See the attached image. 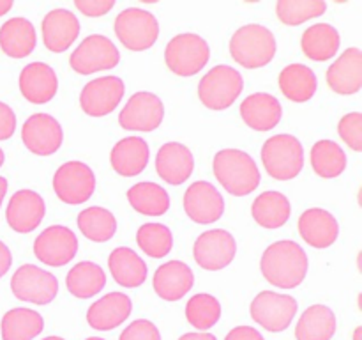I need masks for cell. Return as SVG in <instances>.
Returning <instances> with one entry per match:
<instances>
[{"mask_svg":"<svg viewBox=\"0 0 362 340\" xmlns=\"http://www.w3.org/2000/svg\"><path fill=\"white\" fill-rule=\"evenodd\" d=\"M240 115L244 123L255 131H269L281 120V103L267 92H255L240 103Z\"/></svg>","mask_w":362,"mask_h":340,"instance_id":"26","label":"cell"},{"mask_svg":"<svg viewBox=\"0 0 362 340\" xmlns=\"http://www.w3.org/2000/svg\"><path fill=\"white\" fill-rule=\"evenodd\" d=\"M119 60V48L113 45L112 39L103 34H92L85 38L69 57L71 67L80 74L113 69Z\"/></svg>","mask_w":362,"mask_h":340,"instance_id":"9","label":"cell"},{"mask_svg":"<svg viewBox=\"0 0 362 340\" xmlns=\"http://www.w3.org/2000/svg\"><path fill=\"white\" fill-rule=\"evenodd\" d=\"M311 166L324 179H334L345 172L346 154L336 142L320 140L311 147Z\"/></svg>","mask_w":362,"mask_h":340,"instance_id":"38","label":"cell"},{"mask_svg":"<svg viewBox=\"0 0 362 340\" xmlns=\"http://www.w3.org/2000/svg\"><path fill=\"white\" fill-rule=\"evenodd\" d=\"M156 170L165 183L172 186L184 184L194 170V158L189 147L179 142L161 145L156 156Z\"/></svg>","mask_w":362,"mask_h":340,"instance_id":"19","label":"cell"},{"mask_svg":"<svg viewBox=\"0 0 362 340\" xmlns=\"http://www.w3.org/2000/svg\"><path fill=\"white\" fill-rule=\"evenodd\" d=\"M34 254L46 266H53V268L66 266L78 254L76 234L69 227H48L35 237Z\"/></svg>","mask_w":362,"mask_h":340,"instance_id":"12","label":"cell"},{"mask_svg":"<svg viewBox=\"0 0 362 340\" xmlns=\"http://www.w3.org/2000/svg\"><path fill=\"white\" fill-rule=\"evenodd\" d=\"M186 319L197 329L207 332L221 319V303L212 294H194L186 305Z\"/></svg>","mask_w":362,"mask_h":340,"instance_id":"39","label":"cell"},{"mask_svg":"<svg viewBox=\"0 0 362 340\" xmlns=\"http://www.w3.org/2000/svg\"><path fill=\"white\" fill-rule=\"evenodd\" d=\"M76 222L80 232L94 243L110 241L117 232V218L113 216V212L105 208H99V205L83 209L78 215Z\"/></svg>","mask_w":362,"mask_h":340,"instance_id":"37","label":"cell"},{"mask_svg":"<svg viewBox=\"0 0 362 340\" xmlns=\"http://www.w3.org/2000/svg\"><path fill=\"white\" fill-rule=\"evenodd\" d=\"M11 290L20 301L34 305L52 303L59 293L55 275L34 264H23L14 271L11 278Z\"/></svg>","mask_w":362,"mask_h":340,"instance_id":"8","label":"cell"},{"mask_svg":"<svg viewBox=\"0 0 362 340\" xmlns=\"http://www.w3.org/2000/svg\"><path fill=\"white\" fill-rule=\"evenodd\" d=\"M136 243L145 255L161 259L173 246L172 230L163 223H144L136 232Z\"/></svg>","mask_w":362,"mask_h":340,"instance_id":"40","label":"cell"},{"mask_svg":"<svg viewBox=\"0 0 362 340\" xmlns=\"http://www.w3.org/2000/svg\"><path fill=\"white\" fill-rule=\"evenodd\" d=\"M338 133L341 140L349 145L352 151H362V113L352 112L341 117L338 124Z\"/></svg>","mask_w":362,"mask_h":340,"instance_id":"42","label":"cell"},{"mask_svg":"<svg viewBox=\"0 0 362 340\" xmlns=\"http://www.w3.org/2000/svg\"><path fill=\"white\" fill-rule=\"evenodd\" d=\"M260 269L271 285L279 289H293L306 278L308 255L296 241H278L265 248L260 259Z\"/></svg>","mask_w":362,"mask_h":340,"instance_id":"1","label":"cell"},{"mask_svg":"<svg viewBox=\"0 0 362 340\" xmlns=\"http://www.w3.org/2000/svg\"><path fill=\"white\" fill-rule=\"evenodd\" d=\"M255 222L264 229H279L288 222L292 215L290 200L279 191H264L255 198L251 205Z\"/></svg>","mask_w":362,"mask_h":340,"instance_id":"30","label":"cell"},{"mask_svg":"<svg viewBox=\"0 0 362 340\" xmlns=\"http://www.w3.org/2000/svg\"><path fill=\"white\" fill-rule=\"evenodd\" d=\"M45 328L39 312L30 308H13L2 317V340H34Z\"/></svg>","mask_w":362,"mask_h":340,"instance_id":"35","label":"cell"},{"mask_svg":"<svg viewBox=\"0 0 362 340\" xmlns=\"http://www.w3.org/2000/svg\"><path fill=\"white\" fill-rule=\"evenodd\" d=\"M42 41L53 53H62L76 41L80 35V21L76 14L67 9H53L42 18Z\"/></svg>","mask_w":362,"mask_h":340,"instance_id":"20","label":"cell"},{"mask_svg":"<svg viewBox=\"0 0 362 340\" xmlns=\"http://www.w3.org/2000/svg\"><path fill=\"white\" fill-rule=\"evenodd\" d=\"M211 48L202 35L179 34L170 39L165 50V62L172 73L179 76H193L207 66Z\"/></svg>","mask_w":362,"mask_h":340,"instance_id":"6","label":"cell"},{"mask_svg":"<svg viewBox=\"0 0 362 340\" xmlns=\"http://www.w3.org/2000/svg\"><path fill=\"white\" fill-rule=\"evenodd\" d=\"M115 34L127 50L144 52L158 41L159 23L148 11L127 7L115 18Z\"/></svg>","mask_w":362,"mask_h":340,"instance_id":"7","label":"cell"},{"mask_svg":"<svg viewBox=\"0 0 362 340\" xmlns=\"http://www.w3.org/2000/svg\"><path fill=\"white\" fill-rule=\"evenodd\" d=\"M216 179L228 193L244 197L255 191L260 184V170L247 152L240 149H223L214 156Z\"/></svg>","mask_w":362,"mask_h":340,"instance_id":"2","label":"cell"},{"mask_svg":"<svg viewBox=\"0 0 362 340\" xmlns=\"http://www.w3.org/2000/svg\"><path fill=\"white\" fill-rule=\"evenodd\" d=\"M165 119V105L156 94L136 92L119 113V124L129 131H154Z\"/></svg>","mask_w":362,"mask_h":340,"instance_id":"14","label":"cell"},{"mask_svg":"<svg viewBox=\"0 0 362 340\" xmlns=\"http://www.w3.org/2000/svg\"><path fill=\"white\" fill-rule=\"evenodd\" d=\"M6 193H7V179L0 176V205H2V200L4 197H6Z\"/></svg>","mask_w":362,"mask_h":340,"instance_id":"50","label":"cell"},{"mask_svg":"<svg viewBox=\"0 0 362 340\" xmlns=\"http://www.w3.org/2000/svg\"><path fill=\"white\" fill-rule=\"evenodd\" d=\"M179 340H218L212 333H186V335L180 336Z\"/></svg>","mask_w":362,"mask_h":340,"instance_id":"48","label":"cell"},{"mask_svg":"<svg viewBox=\"0 0 362 340\" xmlns=\"http://www.w3.org/2000/svg\"><path fill=\"white\" fill-rule=\"evenodd\" d=\"M42 340H64L62 336H46V339H42Z\"/></svg>","mask_w":362,"mask_h":340,"instance_id":"53","label":"cell"},{"mask_svg":"<svg viewBox=\"0 0 362 340\" xmlns=\"http://www.w3.org/2000/svg\"><path fill=\"white\" fill-rule=\"evenodd\" d=\"M14 130H16V115L9 105L0 101V140L13 137Z\"/></svg>","mask_w":362,"mask_h":340,"instance_id":"45","label":"cell"},{"mask_svg":"<svg viewBox=\"0 0 362 340\" xmlns=\"http://www.w3.org/2000/svg\"><path fill=\"white\" fill-rule=\"evenodd\" d=\"M108 268L119 285L134 289L147 280V264L134 250L119 246L110 254Z\"/></svg>","mask_w":362,"mask_h":340,"instance_id":"29","label":"cell"},{"mask_svg":"<svg viewBox=\"0 0 362 340\" xmlns=\"http://www.w3.org/2000/svg\"><path fill=\"white\" fill-rule=\"evenodd\" d=\"M21 140L25 147L37 156H49L62 145L64 131L59 120L48 113H34L21 128Z\"/></svg>","mask_w":362,"mask_h":340,"instance_id":"16","label":"cell"},{"mask_svg":"<svg viewBox=\"0 0 362 340\" xmlns=\"http://www.w3.org/2000/svg\"><path fill=\"white\" fill-rule=\"evenodd\" d=\"M317 74L304 64H290L279 73V89L293 103H306L317 92Z\"/></svg>","mask_w":362,"mask_h":340,"instance_id":"31","label":"cell"},{"mask_svg":"<svg viewBox=\"0 0 362 340\" xmlns=\"http://www.w3.org/2000/svg\"><path fill=\"white\" fill-rule=\"evenodd\" d=\"M4 159H6V156H4V151H2V149H0V166L4 165Z\"/></svg>","mask_w":362,"mask_h":340,"instance_id":"52","label":"cell"},{"mask_svg":"<svg viewBox=\"0 0 362 340\" xmlns=\"http://www.w3.org/2000/svg\"><path fill=\"white\" fill-rule=\"evenodd\" d=\"M244 89V78L235 67L221 66L207 71L198 84V98L207 108L226 110L235 103Z\"/></svg>","mask_w":362,"mask_h":340,"instance_id":"5","label":"cell"},{"mask_svg":"<svg viewBox=\"0 0 362 340\" xmlns=\"http://www.w3.org/2000/svg\"><path fill=\"white\" fill-rule=\"evenodd\" d=\"M11 7H13V0H0V16L9 13Z\"/></svg>","mask_w":362,"mask_h":340,"instance_id":"49","label":"cell"},{"mask_svg":"<svg viewBox=\"0 0 362 340\" xmlns=\"http://www.w3.org/2000/svg\"><path fill=\"white\" fill-rule=\"evenodd\" d=\"M237 254V243L228 230L212 229L200 234L194 241L193 255L200 268L219 271L232 264Z\"/></svg>","mask_w":362,"mask_h":340,"instance_id":"13","label":"cell"},{"mask_svg":"<svg viewBox=\"0 0 362 340\" xmlns=\"http://www.w3.org/2000/svg\"><path fill=\"white\" fill-rule=\"evenodd\" d=\"M85 340H105V339H98V336H90V339H85Z\"/></svg>","mask_w":362,"mask_h":340,"instance_id":"54","label":"cell"},{"mask_svg":"<svg viewBox=\"0 0 362 340\" xmlns=\"http://www.w3.org/2000/svg\"><path fill=\"white\" fill-rule=\"evenodd\" d=\"M46 204L34 190H18L6 209V220L14 232L28 234L42 222Z\"/></svg>","mask_w":362,"mask_h":340,"instance_id":"18","label":"cell"},{"mask_svg":"<svg viewBox=\"0 0 362 340\" xmlns=\"http://www.w3.org/2000/svg\"><path fill=\"white\" fill-rule=\"evenodd\" d=\"M37 35L30 20L27 18H11L0 27V48L13 59L28 57L35 48Z\"/></svg>","mask_w":362,"mask_h":340,"instance_id":"28","label":"cell"},{"mask_svg":"<svg viewBox=\"0 0 362 340\" xmlns=\"http://www.w3.org/2000/svg\"><path fill=\"white\" fill-rule=\"evenodd\" d=\"M325 9H327V4L324 0H279L276 4V14L279 21L292 27L320 16L325 13Z\"/></svg>","mask_w":362,"mask_h":340,"instance_id":"41","label":"cell"},{"mask_svg":"<svg viewBox=\"0 0 362 340\" xmlns=\"http://www.w3.org/2000/svg\"><path fill=\"white\" fill-rule=\"evenodd\" d=\"M151 151L148 144L140 137H126L117 142L110 154L113 170L124 177H134L147 166Z\"/></svg>","mask_w":362,"mask_h":340,"instance_id":"27","label":"cell"},{"mask_svg":"<svg viewBox=\"0 0 362 340\" xmlns=\"http://www.w3.org/2000/svg\"><path fill=\"white\" fill-rule=\"evenodd\" d=\"M336 333V315L325 305H311L296 326L297 340H331Z\"/></svg>","mask_w":362,"mask_h":340,"instance_id":"32","label":"cell"},{"mask_svg":"<svg viewBox=\"0 0 362 340\" xmlns=\"http://www.w3.org/2000/svg\"><path fill=\"white\" fill-rule=\"evenodd\" d=\"M276 38L267 27L258 23H250L235 30L230 39V53L235 62L246 69H258L264 67L274 59Z\"/></svg>","mask_w":362,"mask_h":340,"instance_id":"3","label":"cell"},{"mask_svg":"<svg viewBox=\"0 0 362 340\" xmlns=\"http://www.w3.org/2000/svg\"><path fill=\"white\" fill-rule=\"evenodd\" d=\"M124 92H126V87H124L122 78L113 76V74L95 78L88 81L81 91V110L90 117L108 115L122 101Z\"/></svg>","mask_w":362,"mask_h":340,"instance_id":"15","label":"cell"},{"mask_svg":"<svg viewBox=\"0 0 362 340\" xmlns=\"http://www.w3.org/2000/svg\"><path fill=\"white\" fill-rule=\"evenodd\" d=\"M74 6L87 16L98 18L112 11L115 6V0H76Z\"/></svg>","mask_w":362,"mask_h":340,"instance_id":"44","label":"cell"},{"mask_svg":"<svg viewBox=\"0 0 362 340\" xmlns=\"http://www.w3.org/2000/svg\"><path fill=\"white\" fill-rule=\"evenodd\" d=\"M53 190L66 204H83L94 195L95 176L85 163L67 162L60 165L53 176Z\"/></svg>","mask_w":362,"mask_h":340,"instance_id":"11","label":"cell"},{"mask_svg":"<svg viewBox=\"0 0 362 340\" xmlns=\"http://www.w3.org/2000/svg\"><path fill=\"white\" fill-rule=\"evenodd\" d=\"M300 237L313 248H329L338 239V220L329 211L320 208H311L304 211L299 218Z\"/></svg>","mask_w":362,"mask_h":340,"instance_id":"25","label":"cell"},{"mask_svg":"<svg viewBox=\"0 0 362 340\" xmlns=\"http://www.w3.org/2000/svg\"><path fill=\"white\" fill-rule=\"evenodd\" d=\"M131 208L145 216H161L170 209V197L163 186L156 183H138L127 190Z\"/></svg>","mask_w":362,"mask_h":340,"instance_id":"36","label":"cell"},{"mask_svg":"<svg viewBox=\"0 0 362 340\" xmlns=\"http://www.w3.org/2000/svg\"><path fill=\"white\" fill-rule=\"evenodd\" d=\"M297 307L296 298L274 290H262L251 303V317L267 332H285L296 317Z\"/></svg>","mask_w":362,"mask_h":340,"instance_id":"10","label":"cell"},{"mask_svg":"<svg viewBox=\"0 0 362 340\" xmlns=\"http://www.w3.org/2000/svg\"><path fill=\"white\" fill-rule=\"evenodd\" d=\"M119 340H161V333L154 322L147 319H138L120 333Z\"/></svg>","mask_w":362,"mask_h":340,"instance_id":"43","label":"cell"},{"mask_svg":"<svg viewBox=\"0 0 362 340\" xmlns=\"http://www.w3.org/2000/svg\"><path fill=\"white\" fill-rule=\"evenodd\" d=\"M105 283L106 275L103 268L90 261L78 262L76 266H73V269H69L66 278L67 290L80 300H87L99 294L105 289Z\"/></svg>","mask_w":362,"mask_h":340,"instance_id":"34","label":"cell"},{"mask_svg":"<svg viewBox=\"0 0 362 340\" xmlns=\"http://www.w3.org/2000/svg\"><path fill=\"white\" fill-rule=\"evenodd\" d=\"M327 84L336 94H356L362 87V52L349 48L331 64L327 69Z\"/></svg>","mask_w":362,"mask_h":340,"instance_id":"22","label":"cell"},{"mask_svg":"<svg viewBox=\"0 0 362 340\" xmlns=\"http://www.w3.org/2000/svg\"><path fill=\"white\" fill-rule=\"evenodd\" d=\"M184 211L200 225L218 222L225 212V200L214 184L209 181H197L184 193Z\"/></svg>","mask_w":362,"mask_h":340,"instance_id":"17","label":"cell"},{"mask_svg":"<svg viewBox=\"0 0 362 340\" xmlns=\"http://www.w3.org/2000/svg\"><path fill=\"white\" fill-rule=\"evenodd\" d=\"M225 340H265L258 329L251 326H237L226 335Z\"/></svg>","mask_w":362,"mask_h":340,"instance_id":"46","label":"cell"},{"mask_svg":"<svg viewBox=\"0 0 362 340\" xmlns=\"http://www.w3.org/2000/svg\"><path fill=\"white\" fill-rule=\"evenodd\" d=\"M262 162L269 176L274 179H293L304 166L303 144L288 133L274 135L262 147Z\"/></svg>","mask_w":362,"mask_h":340,"instance_id":"4","label":"cell"},{"mask_svg":"<svg viewBox=\"0 0 362 340\" xmlns=\"http://www.w3.org/2000/svg\"><path fill=\"white\" fill-rule=\"evenodd\" d=\"M11 264H13V255H11V250L7 248L6 243L0 241V278L9 271Z\"/></svg>","mask_w":362,"mask_h":340,"instance_id":"47","label":"cell"},{"mask_svg":"<svg viewBox=\"0 0 362 340\" xmlns=\"http://www.w3.org/2000/svg\"><path fill=\"white\" fill-rule=\"evenodd\" d=\"M133 310L129 296L122 293H108L88 307L87 322L90 328L108 332L122 324Z\"/></svg>","mask_w":362,"mask_h":340,"instance_id":"24","label":"cell"},{"mask_svg":"<svg viewBox=\"0 0 362 340\" xmlns=\"http://www.w3.org/2000/svg\"><path fill=\"white\" fill-rule=\"evenodd\" d=\"M59 78L52 66L46 62H30L20 73V91L27 101L45 105L55 98Z\"/></svg>","mask_w":362,"mask_h":340,"instance_id":"21","label":"cell"},{"mask_svg":"<svg viewBox=\"0 0 362 340\" xmlns=\"http://www.w3.org/2000/svg\"><path fill=\"white\" fill-rule=\"evenodd\" d=\"M361 335H362V328H357L356 333H354V340H361Z\"/></svg>","mask_w":362,"mask_h":340,"instance_id":"51","label":"cell"},{"mask_svg":"<svg viewBox=\"0 0 362 340\" xmlns=\"http://www.w3.org/2000/svg\"><path fill=\"white\" fill-rule=\"evenodd\" d=\"M152 285L161 300L179 301L194 285L193 269L182 261H168L156 269Z\"/></svg>","mask_w":362,"mask_h":340,"instance_id":"23","label":"cell"},{"mask_svg":"<svg viewBox=\"0 0 362 340\" xmlns=\"http://www.w3.org/2000/svg\"><path fill=\"white\" fill-rule=\"evenodd\" d=\"M339 32L329 23H317L306 28L300 39L304 55L310 57L311 60L324 62V60L332 59L339 50Z\"/></svg>","mask_w":362,"mask_h":340,"instance_id":"33","label":"cell"}]
</instances>
